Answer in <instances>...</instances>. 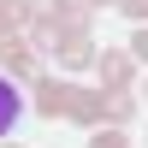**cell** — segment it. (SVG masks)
I'll return each mask as SVG.
<instances>
[{"label":"cell","mask_w":148,"mask_h":148,"mask_svg":"<svg viewBox=\"0 0 148 148\" xmlns=\"http://www.w3.org/2000/svg\"><path fill=\"white\" fill-rule=\"evenodd\" d=\"M12 125H18V89H12V83H0V136H6Z\"/></svg>","instance_id":"obj_1"},{"label":"cell","mask_w":148,"mask_h":148,"mask_svg":"<svg viewBox=\"0 0 148 148\" xmlns=\"http://www.w3.org/2000/svg\"><path fill=\"white\" fill-rule=\"evenodd\" d=\"M101 148H125V142H119V136H101Z\"/></svg>","instance_id":"obj_2"}]
</instances>
